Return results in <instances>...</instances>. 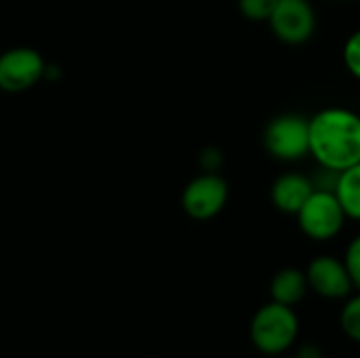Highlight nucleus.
<instances>
[{
  "mask_svg": "<svg viewBox=\"0 0 360 358\" xmlns=\"http://www.w3.org/2000/svg\"><path fill=\"white\" fill-rule=\"evenodd\" d=\"M310 154L335 173L359 165L360 114L338 106L316 112L310 118Z\"/></svg>",
  "mask_w": 360,
  "mask_h": 358,
  "instance_id": "nucleus-1",
  "label": "nucleus"
},
{
  "mask_svg": "<svg viewBox=\"0 0 360 358\" xmlns=\"http://www.w3.org/2000/svg\"><path fill=\"white\" fill-rule=\"evenodd\" d=\"M249 335L262 354L283 357L300 338V317L295 308L270 300L253 314Z\"/></svg>",
  "mask_w": 360,
  "mask_h": 358,
  "instance_id": "nucleus-2",
  "label": "nucleus"
},
{
  "mask_svg": "<svg viewBox=\"0 0 360 358\" xmlns=\"http://www.w3.org/2000/svg\"><path fill=\"white\" fill-rule=\"evenodd\" d=\"M264 148L283 162H295L310 154V118L302 114H281L266 124Z\"/></svg>",
  "mask_w": 360,
  "mask_h": 358,
  "instance_id": "nucleus-3",
  "label": "nucleus"
},
{
  "mask_svg": "<svg viewBox=\"0 0 360 358\" xmlns=\"http://www.w3.org/2000/svg\"><path fill=\"white\" fill-rule=\"evenodd\" d=\"M300 230L319 243H327L335 238L346 224V213L335 196L333 190H321L314 188L310 198L304 203V207L295 213Z\"/></svg>",
  "mask_w": 360,
  "mask_h": 358,
  "instance_id": "nucleus-4",
  "label": "nucleus"
},
{
  "mask_svg": "<svg viewBox=\"0 0 360 358\" xmlns=\"http://www.w3.org/2000/svg\"><path fill=\"white\" fill-rule=\"evenodd\" d=\"M230 188L219 173L202 171L181 192V209L196 222H209L217 217L228 205Z\"/></svg>",
  "mask_w": 360,
  "mask_h": 358,
  "instance_id": "nucleus-5",
  "label": "nucleus"
},
{
  "mask_svg": "<svg viewBox=\"0 0 360 358\" xmlns=\"http://www.w3.org/2000/svg\"><path fill=\"white\" fill-rule=\"evenodd\" d=\"M46 74L44 57L32 46H13L0 53V91L25 93L34 89Z\"/></svg>",
  "mask_w": 360,
  "mask_h": 358,
  "instance_id": "nucleus-6",
  "label": "nucleus"
},
{
  "mask_svg": "<svg viewBox=\"0 0 360 358\" xmlns=\"http://www.w3.org/2000/svg\"><path fill=\"white\" fill-rule=\"evenodd\" d=\"M268 25L285 44H304L314 36L316 11L310 0H278Z\"/></svg>",
  "mask_w": 360,
  "mask_h": 358,
  "instance_id": "nucleus-7",
  "label": "nucleus"
},
{
  "mask_svg": "<svg viewBox=\"0 0 360 358\" xmlns=\"http://www.w3.org/2000/svg\"><path fill=\"white\" fill-rule=\"evenodd\" d=\"M308 287L325 300H348L354 291L352 279L344 260L319 255L306 268Z\"/></svg>",
  "mask_w": 360,
  "mask_h": 358,
  "instance_id": "nucleus-8",
  "label": "nucleus"
},
{
  "mask_svg": "<svg viewBox=\"0 0 360 358\" xmlns=\"http://www.w3.org/2000/svg\"><path fill=\"white\" fill-rule=\"evenodd\" d=\"M312 192H314V184L310 177L302 173H285L272 184L270 198L278 211L287 215H295Z\"/></svg>",
  "mask_w": 360,
  "mask_h": 358,
  "instance_id": "nucleus-9",
  "label": "nucleus"
},
{
  "mask_svg": "<svg viewBox=\"0 0 360 358\" xmlns=\"http://www.w3.org/2000/svg\"><path fill=\"white\" fill-rule=\"evenodd\" d=\"M308 291L310 287H308L306 270L300 268H283L270 281V300L291 308L302 304Z\"/></svg>",
  "mask_w": 360,
  "mask_h": 358,
  "instance_id": "nucleus-10",
  "label": "nucleus"
},
{
  "mask_svg": "<svg viewBox=\"0 0 360 358\" xmlns=\"http://www.w3.org/2000/svg\"><path fill=\"white\" fill-rule=\"evenodd\" d=\"M333 192H335L346 217L360 222V162L338 173Z\"/></svg>",
  "mask_w": 360,
  "mask_h": 358,
  "instance_id": "nucleus-11",
  "label": "nucleus"
},
{
  "mask_svg": "<svg viewBox=\"0 0 360 358\" xmlns=\"http://www.w3.org/2000/svg\"><path fill=\"white\" fill-rule=\"evenodd\" d=\"M340 327L352 342L360 344V291L346 300L340 314Z\"/></svg>",
  "mask_w": 360,
  "mask_h": 358,
  "instance_id": "nucleus-12",
  "label": "nucleus"
},
{
  "mask_svg": "<svg viewBox=\"0 0 360 358\" xmlns=\"http://www.w3.org/2000/svg\"><path fill=\"white\" fill-rule=\"evenodd\" d=\"M278 0H238V11L249 21H266L270 19Z\"/></svg>",
  "mask_w": 360,
  "mask_h": 358,
  "instance_id": "nucleus-13",
  "label": "nucleus"
},
{
  "mask_svg": "<svg viewBox=\"0 0 360 358\" xmlns=\"http://www.w3.org/2000/svg\"><path fill=\"white\" fill-rule=\"evenodd\" d=\"M344 63H346V70L356 80H360V30L350 34L344 44Z\"/></svg>",
  "mask_w": 360,
  "mask_h": 358,
  "instance_id": "nucleus-14",
  "label": "nucleus"
},
{
  "mask_svg": "<svg viewBox=\"0 0 360 358\" xmlns=\"http://www.w3.org/2000/svg\"><path fill=\"white\" fill-rule=\"evenodd\" d=\"M344 264L348 268V274L352 279V285H354V291H360V234H356L348 249H346V255H344Z\"/></svg>",
  "mask_w": 360,
  "mask_h": 358,
  "instance_id": "nucleus-15",
  "label": "nucleus"
},
{
  "mask_svg": "<svg viewBox=\"0 0 360 358\" xmlns=\"http://www.w3.org/2000/svg\"><path fill=\"white\" fill-rule=\"evenodd\" d=\"M221 162H224V156H221V152H219V150H215V148H207V150H202V152H200V165H202V169H205V171H209V173H217V171H219V167H221Z\"/></svg>",
  "mask_w": 360,
  "mask_h": 358,
  "instance_id": "nucleus-16",
  "label": "nucleus"
},
{
  "mask_svg": "<svg viewBox=\"0 0 360 358\" xmlns=\"http://www.w3.org/2000/svg\"><path fill=\"white\" fill-rule=\"evenodd\" d=\"M295 358H325V354H323V350H321L316 344H308V346H304V348L297 352V357Z\"/></svg>",
  "mask_w": 360,
  "mask_h": 358,
  "instance_id": "nucleus-17",
  "label": "nucleus"
},
{
  "mask_svg": "<svg viewBox=\"0 0 360 358\" xmlns=\"http://www.w3.org/2000/svg\"><path fill=\"white\" fill-rule=\"evenodd\" d=\"M338 2H352V0H338Z\"/></svg>",
  "mask_w": 360,
  "mask_h": 358,
  "instance_id": "nucleus-18",
  "label": "nucleus"
},
{
  "mask_svg": "<svg viewBox=\"0 0 360 358\" xmlns=\"http://www.w3.org/2000/svg\"><path fill=\"white\" fill-rule=\"evenodd\" d=\"M272 358H285V357H272Z\"/></svg>",
  "mask_w": 360,
  "mask_h": 358,
  "instance_id": "nucleus-19",
  "label": "nucleus"
}]
</instances>
